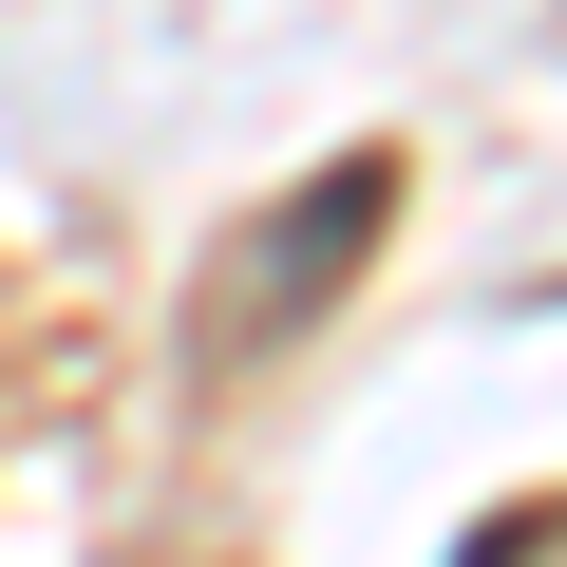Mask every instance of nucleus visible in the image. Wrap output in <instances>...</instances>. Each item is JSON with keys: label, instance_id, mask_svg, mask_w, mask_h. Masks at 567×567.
I'll return each instance as SVG.
<instances>
[{"label": "nucleus", "instance_id": "nucleus-1", "mask_svg": "<svg viewBox=\"0 0 567 567\" xmlns=\"http://www.w3.org/2000/svg\"><path fill=\"white\" fill-rule=\"evenodd\" d=\"M379 208H398V171L360 152V171H303V189H284L227 265H208V360H265V341H303L322 303H341V265L379 246Z\"/></svg>", "mask_w": 567, "mask_h": 567}]
</instances>
